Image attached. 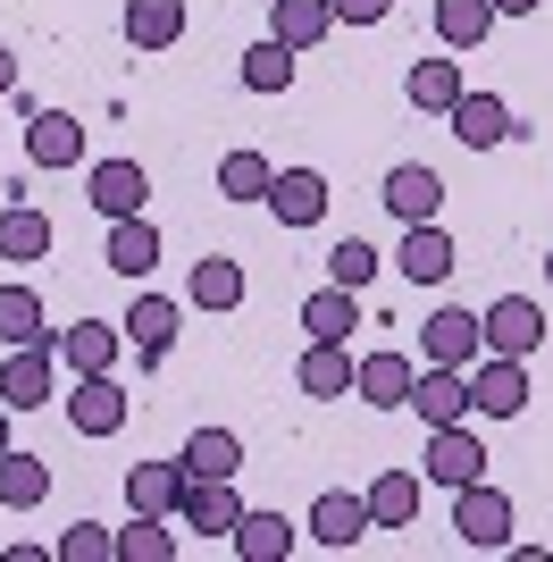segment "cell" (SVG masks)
Masks as SVG:
<instances>
[{
	"label": "cell",
	"instance_id": "34",
	"mask_svg": "<svg viewBox=\"0 0 553 562\" xmlns=\"http://www.w3.org/2000/svg\"><path fill=\"white\" fill-rule=\"evenodd\" d=\"M0 504H9V513H34V504H50V470L34 462V453H0Z\"/></svg>",
	"mask_w": 553,
	"mask_h": 562
},
{
	"label": "cell",
	"instance_id": "31",
	"mask_svg": "<svg viewBox=\"0 0 553 562\" xmlns=\"http://www.w3.org/2000/svg\"><path fill=\"white\" fill-rule=\"evenodd\" d=\"M184 294H193V311H235V303H244V269H235L227 252H202Z\"/></svg>",
	"mask_w": 553,
	"mask_h": 562
},
{
	"label": "cell",
	"instance_id": "16",
	"mask_svg": "<svg viewBox=\"0 0 553 562\" xmlns=\"http://www.w3.org/2000/svg\"><path fill=\"white\" fill-rule=\"evenodd\" d=\"M101 260H110L117 278H151V269H160V227H151V218H110V244H101Z\"/></svg>",
	"mask_w": 553,
	"mask_h": 562
},
{
	"label": "cell",
	"instance_id": "12",
	"mask_svg": "<svg viewBox=\"0 0 553 562\" xmlns=\"http://www.w3.org/2000/svg\"><path fill=\"white\" fill-rule=\"evenodd\" d=\"M444 117H453V135L470 143V151H495V143L520 135V117H511V101H504V93H461Z\"/></svg>",
	"mask_w": 553,
	"mask_h": 562
},
{
	"label": "cell",
	"instance_id": "6",
	"mask_svg": "<svg viewBox=\"0 0 553 562\" xmlns=\"http://www.w3.org/2000/svg\"><path fill=\"white\" fill-rule=\"evenodd\" d=\"M177 520H184V529H202V538H235V520H244V495H235V479H184Z\"/></svg>",
	"mask_w": 553,
	"mask_h": 562
},
{
	"label": "cell",
	"instance_id": "1",
	"mask_svg": "<svg viewBox=\"0 0 553 562\" xmlns=\"http://www.w3.org/2000/svg\"><path fill=\"white\" fill-rule=\"evenodd\" d=\"M453 538L470 546V554H504V546H511V495L486 487V479L453 487Z\"/></svg>",
	"mask_w": 553,
	"mask_h": 562
},
{
	"label": "cell",
	"instance_id": "26",
	"mask_svg": "<svg viewBox=\"0 0 553 562\" xmlns=\"http://www.w3.org/2000/svg\"><path fill=\"white\" fill-rule=\"evenodd\" d=\"M177 462H184V479H235L244 470V437L235 428H193Z\"/></svg>",
	"mask_w": 553,
	"mask_h": 562
},
{
	"label": "cell",
	"instance_id": "40",
	"mask_svg": "<svg viewBox=\"0 0 553 562\" xmlns=\"http://www.w3.org/2000/svg\"><path fill=\"white\" fill-rule=\"evenodd\" d=\"M336 9V25H386L394 18V0H327Z\"/></svg>",
	"mask_w": 553,
	"mask_h": 562
},
{
	"label": "cell",
	"instance_id": "2",
	"mask_svg": "<svg viewBox=\"0 0 553 562\" xmlns=\"http://www.w3.org/2000/svg\"><path fill=\"white\" fill-rule=\"evenodd\" d=\"M470 403H478V420H520V412H529V361H511V352H478V370H470Z\"/></svg>",
	"mask_w": 553,
	"mask_h": 562
},
{
	"label": "cell",
	"instance_id": "15",
	"mask_svg": "<svg viewBox=\"0 0 553 562\" xmlns=\"http://www.w3.org/2000/svg\"><path fill=\"white\" fill-rule=\"evenodd\" d=\"M117 352H126V328H110V319H76V328L59 336V370L101 378V370H117Z\"/></svg>",
	"mask_w": 553,
	"mask_h": 562
},
{
	"label": "cell",
	"instance_id": "7",
	"mask_svg": "<svg viewBox=\"0 0 553 562\" xmlns=\"http://www.w3.org/2000/svg\"><path fill=\"white\" fill-rule=\"evenodd\" d=\"M68 428H76V437H117V428H126V386H117V370L76 378V395H68Z\"/></svg>",
	"mask_w": 553,
	"mask_h": 562
},
{
	"label": "cell",
	"instance_id": "17",
	"mask_svg": "<svg viewBox=\"0 0 553 562\" xmlns=\"http://www.w3.org/2000/svg\"><path fill=\"white\" fill-rule=\"evenodd\" d=\"M419 352H428V361H444V370H470V361L486 352L478 311H437V319L419 328Z\"/></svg>",
	"mask_w": 553,
	"mask_h": 562
},
{
	"label": "cell",
	"instance_id": "20",
	"mask_svg": "<svg viewBox=\"0 0 553 562\" xmlns=\"http://www.w3.org/2000/svg\"><path fill=\"white\" fill-rule=\"evenodd\" d=\"M25 160H34V168H76V160H84V126H76L68 110H34V126H25Z\"/></svg>",
	"mask_w": 553,
	"mask_h": 562
},
{
	"label": "cell",
	"instance_id": "39",
	"mask_svg": "<svg viewBox=\"0 0 553 562\" xmlns=\"http://www.w3.org/2000/svg\"><path fill=\"white\" fill-rule=\"evenodd\" d=\"M110 554H117V529H101V520H76L59 538V562H110Z\"/></svg>",
	"mask_w": 553,
	"mask_h": 562
},
{
	"label": "cell",
	"instance_id": "14",
	"mask_svg": "<svg viewBox=\"0 0 553 562\" xmlns=\"http://www.w3.org/2000/svg\"><path fill=\"white\" fill-rule=\"evenodd\" d=\"M394 269H403L411 285H444V278H453V235H444L437 218L403 227V244H394Z\"/></svg>",
	"mask_w": 553,
	"mask_h": 562
},
{
	"label": "cell",
	"instance_id": "29",
	"mask_svg": "<svg viewBox=\"0 0 553 562\" xmlns=\"http://www.w3.org/2000/svg\"><path fill=\"white\" fill-rule=\"evenodd\" d=\"M403 93H411V110H453L470 85H461V59H411V76H403Z\"/></svg>",
	"mask_w": 553,
	"mask_h": 562
},
{
	"label": "cell",
	"instance_id": "43",
	"mask_svg": "<svg viewBox=\"0 0 553 562\" xmlns=\"http://www.w3.org/2000/svg\"><path fill=\"white\" fill-rule=\"evenodd\" d=\"M0 453H9V403H0Z\"/></svg>",
	"mask_w": 553,
	"mask_h": 562
},
{
	"label": "cell",
	"instance_id": "19",
	"mask_svg": "<svg viewBox=\"0 0 553 562\" xmlns=\"http://www.w3.org/2000/svg\"><path fill=\"white\" fill-rule=\"evenodd\" d=\"M369 529H377V520H369V495L327 487L319 504H311V538H319V546H336V554H345V546H361Z\"/></svg>",
	"mask_w": 553,
	"mask_h": 562
},
{
	"label": "cell",
	"instance_id": "24",
	"mask_svg": "<svg viewBox=\"0 0 553 562\" xmlns=\"http://www.w3.org/2000/svg\"><path fill=\"white\" fill-rule=\"evenodd\" d=\"M294 538H302V529L276 513V504H269V513L244 504V520H235V554H244V562H285V554H294Z\"/></svg>",
	"mask_w": 553,
	"mask_h": 562
},
{
	"label": "cell",
	"instance_id": "22",
	"mask_svg": "<svg viewBox=\"0 0 553 562\" xmlns=\"http://www.w3.org/2000/svg\"><path fill=\"white\" fill-rule=\"evenodd\" d=\"M327 25H336V9H327V0H269V34L294 50V59L327 43Z\"/></svg>",
	"mask_w": 553,
	"mask_h": 562
},
{
	"label": "cell",
	"instance_id": "21",
	"mask_svg": "<svg viewBox=\"0 0 553 562\" xmlns=\"http://www.w3.org/2000/svg\"><path fill=\"white\" fill-rule=\"evenodd\" d=\"M352 328H361V294H352V285L327 278L319 294H302V336H327V345H345Z\"/></svg>",
	"mask_w": 553,
	"mask_h": 562
},
{
	"label": "cell",
	"instance_id": "33",
	"mask_svg": "<svg viewBox=\"0 0 553 562\" xmlns=\"http://www.w3.org/2000/svg\"><path fill=\"white\" fill-rule=\"evenodd\" d=\"M495 34V0H437V43L444 50H478Z\"/></svg>",
	"mask_w": 553,
	"mask_h": 562
},
{
	"label": "cell",
	"instance_id": "37",
	"mask_svg": "<svg viewBox=\"0 0 553 562\" xmlns=\"http://www.w3.org/2000/svg\"><path fill=\"white\" fill-rule=\"evenodd\" d=\"M285 85H294V50L276 43V34L244 50V93H285Z\"/></svg>",
	"mask_w": 553,
	"mask_h": 562
},
{
	"label": "cell",
	"instance_id": "11",
	"mask_svg": "<svg viewBox=\"0 0 553 562\" xmlns=\"http://www.w3.org/2000/svg\"><path fill=\"white\" fill-rule=\"evenodd\" d=\"M143 193H151L143 160H92V177H84V202H92L101 218H135V211H143Z\"/></svg>",
	"mask_w": 553,
	"mask_h": 562
},
{
	"label": "cell",
	"instance_id": "42",
	"mask_svg": "<svg viewBox=\"0 0 553 562\" xmlns=\"http://www.w3.org/2000/svg\"><path fill=\"white\" fill-rule=\"evenodd\" d=\"M545 0H495V18H537Z\"/></svg>",
	"mask_w": 553,
	"mask_h": 562
},
{
	"label": "cell",
	"instance_id": "23",
	"mask_svg": "<svg viewBox=\"0 0 553 562\" xmlns=\"http://www.w3.org/2000/svg\"><path fill=\"white\" fill-rule=\"evenodd\" d=\"M302 395H319V403H336V395H352V345H327V336H311L302 345Z\"/></svg>",
	"mask_w": 553,
	"mask_h": 562
},
{
	"label": "cell",
	"instance_id": "44",
	"mask_svg": "<svg viewBox=\"0 0 553 562\" xmlns=\"http://www.w3.org/2000/svg\"><path fill=\"white\" fill-rule=\"evenodd\" d=\"M545 278H553V252H545Z\"/></svg>",
	"mask_w": 553,
	"mask_h": 562
},
{
	"label": "cell",
	"instance_id": "8",
	"mask_svg": "<svg viewBox=\"0 0 553 562\" xmlns=\"http://www.w3.org/2000/svg\"><path fill=\"white\" fill-rule=\"evenodd\" d=\"M428 479L437 487H470V479H486V446L470 420H444L437 437H428Z\"/></svg>",
	"mask_w": 553,
	"mask_h": 562
},
{
	"label": "cell",
	"instance_id": "25",
	"mask_svg": "<svg viewBox=\"0 0 553 562\" xmlns=\"http://www.w3.org/2000/svg\"><path fill=\"white\" fill-rule=\"evenodd\" d=\"M9 345H59V328L43 319V294H34V285H0V352Z\"/></svg>",
	"mask_w": 553,
	"mask_h": 562
},
{
	"label": "cell",
	"instance_id": "27",
	"mask_svg": "<svg viewBox=\"0 0 553 562\" xmlns=\"http://www.w3.org/2000/svg\"><path fill=\"white\" fill-rule=\"evenodd\" d=\"M126 43L135 50H177L184 43V0H126Z\"/></svg>",
	"mask_w": 553,
	"mask_h": 562
},
{
	"label": "cell",
	"instance_id": "32",
	"mask_svg": "<svg viewBox=\"0 0 553 562\" xmlns=\"http://www.w3.org/2000/svg\"><path fill=\"white\" fill-rule=\"evenodd\" d=\"M50 252V218L34 202H0V260H43Z\"/></svg>",
	"mask_w": 553,
	"mask_h": 562
},
{
	"label": "cell",
	"instance_id": "18",
	"mask_svg": "<svg viewBox=\"0 0 553 562\" xmlns=\"http://www.w3.org/2000/svg\"><path fill=\"white\" fill-rule=\"evenodd\" d=\"M386 211L403 218V227H419V218H437V211H444V177H437V168H419V160L386 168Z\"/></svg>",
	"mask_w": 553,
	"mask_h": 562
},
{
	"label": "cell",
	"instance_id": "4",
	"mask_svg": "<svg viewBox=\"0 0 553 562\" xmlns=\"http://www.w3.org/2000/svg\"><path fill=\"white\" fill-rule=\"evenodd\" d=\"M478 336H486V352H511V361H529V352L545 345V303H529V294H504V303H486Z\"/></svg>",
	"mask_w": 553,
	"mask_h": 562
},
{
	"label": "cell",
	"instance_id": "9",
	"mask_svg": "<svg viewBox=\"0 0 553 562\" xmlns=\"http://www.w3.org/2000/svg\"><path fill=\"white\" fill-rule=\"evenodd\" d=\"M117 328H126V352H143V370H160L168 345H177V303H168V294H135Z\"/></svg>",
	"mask_w": 553,
	"mask_h": 562
},
{
	"label": "cell",
	"instance_id": "10",
	"mask_svg": "<svg viewBox=\"0 0 553 562\" xmlns=\"http://www.w3.org/2000/svg\"><path fill=\"white\" fill-rule=\"evenodd\" d=\"M411 412L428 428H444V420H470L478 403H470V370H444V361H428V370L411 378Z\"/></svg>",
	"mask_w": 553,
	"mask_h": 562
},
{
	"label": "cell",
	"instance_id": "5",
	"mask_svg": "<svg viewBox=\"0 0 553 562\" xmlns=\"http://www.w3.org/2000/svg\"><path fill=\"white\" fill-rule=\"evenodd\" d=\"M411 352H352V395L369 403V412H403V403H411Z\"/></svg>",
	"mask_w": 553,
	"mask_h": 562
},
{
	"label": "cell",
	"instance_id": "28",
	"mask_svg": "<svg viewBox=\"0 0 553 562\" xmlns=\"http://www.w3.org/2000/svg\"><path fill=\"white\" fill-rule=\"evenodd\" d=\"M177 495H184V462H135L126 470V513H168L177 520Z\"/></svg>",
	"mask_w": 553,
	"mask_h": 562
},
{
	"label": "cell",
	"instance_id": "13",
	"mask_svg": "<svg viewBox=\"0 0 553 562\" xmlns=\"http://www.w3.org/2000/svg\"><path fill=\"white\" fill-rule=\"evenodd\" d=\"M269 211H276V227H319L327 218V177L319 168H276L269 177Z\"/></svg>",
	"mask_w": 553,
	"mask_h": 562
},
{
	"label": "cell",
	"instance_id": "30",
	"mask_svg": "<svg viewBox=\"0 0 553 562\" xmlns=\"http://www.w3.org/2000/svg\"><path fill=\"white\" fill-rule=\"evenodd\" d=\"M369 520H377V529H411L419 520V479L411 470H377V479H369Z\"/></svg>",
	"mask_w": 553,
	"mask_h": 562
},
{
	"label": "cell",
	"instance_id": "36",
	"mask_svg": "<svg viewBox=\"0 0 553 562\" xmlns=\"http://www.w3.org/2000/svg\"><path fill=\"white\" fill-rule=\"evenodd\" d=\"M177 554V538H168V513H135L126 529H117V562H168Z\"/></svg>",
	"mask_w": 553,
	"mask_h": 562
},
{
	"label": "cell",
	"instance_id": "3",
	"mask_svg": "<svg viewBox=\"0 0 553 562\" xmlns=\"http://www.w3.org/2000/svg\"><path fill=\"white\" fill-rule=\"evenodd\" d=\"M50 378H59V345H9V361H0V403H9V412H43Z\"/></svg>",
	"mask_w": 553,
	"mask_h": 562
},
{
	"label": "cell",
	"instance_id": "35",
	"mask_svg": "<svg viewBox=\"0 0 553 562\" xmlns=\"http://www.w3.org/2000/svg\"><path fill=\"white\" fill-rule=\"evenodd\" d=\"M269 177H276V168L260 160L252 143H235L227 160H218V193H227V202H269Z\"/></svg>",
	"mask_w": 553,
	"mask_h": 562
},
{
	"label": "cell",
	"instance_id": "38",
	"mask_svg": "<svg viewBox=\"0 0 553 562\" xmlns=\"http://www.w3.org/2000/svg\"><path fill=\"white\" fill-rule=\"evenodd\" d=\"M377 269H386V260L369 252L361 235H345V244H336V252H327V278H336V285H352V294H361V285L377 278Z\"/></svg>",
	"mask_w": 553,
	"mask_h": 562
},
{
	"label": "cell",
	"instance_id": "41",
	"mask_svg": "<svg viewBox=\"0 0 553 562\" xmlns=\"http://www.w3.org/2000/svg\"><path fill=\"white\" fill-rule=\"evenodd\" d=\"M18 93V59H9V43H0V101Z\"/></svg>",
	"mask_w": 553,
	"mask_h": 562
}]
</instances>
